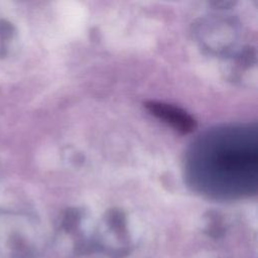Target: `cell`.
Segmentation results:
<instances>
[{"label":"cell","instance_id":"obj_2","mask_svg":"<svg viewBox=\"0 0 258 258\" xmlns=\"http://www.w3.org/2000/svg\"><path fill=\"white\" fill-rule=\"evenodd\" d=\"M12 26L10 23L1 20L0 21V49H6V44L12 36Z\"/></svg>","mask_w":258,"mask_h":258},{"label":"cell","instance_id":"obj_1","mask_svg":"<svg viewBox=\"0 0 258 258\" xmlns=\"http://www.w3.org/2000/svg\"><path fill=\"white\" fill-rule=\"evenodd\" d=\"M147 110L181 133H190L196 128V121L185 111L170 104L150 101L145 103Z\"/></svg>","mask_w":258,"mask_h":258}]
</instances>
